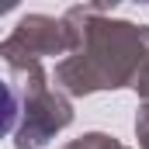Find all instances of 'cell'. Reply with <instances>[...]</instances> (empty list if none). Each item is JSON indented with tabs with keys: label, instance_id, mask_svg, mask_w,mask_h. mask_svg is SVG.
I'll list each match as a JSON object with an SVG mask.
<instances>
[{
	"label": "cell",
	"instance_id": "obj_1",
	"mask_svg": "<svg viewBox=\"0 0 149 149\" xmlns=\"http://www.w3.org/2000/svg\"><path fill=\"white\" fill-rule=\"evenodd\" d=\"M14 121H17V94L7 80H0V139L14 128Z\"/></svg>",
	"mask_w": 149,
	"mask_h": 149
}]
</instances>
